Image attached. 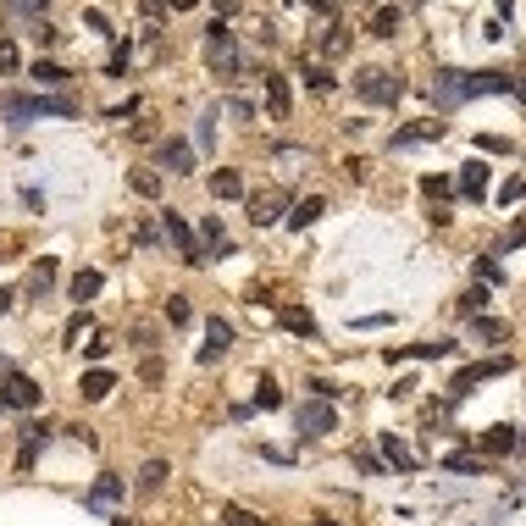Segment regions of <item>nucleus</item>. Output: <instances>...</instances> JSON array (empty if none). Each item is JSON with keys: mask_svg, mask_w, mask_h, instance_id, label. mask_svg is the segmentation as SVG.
Returning a JSON list of instances; mask_svg holds the SVG:
<instances>
[{"mask_svg": "<svg viewBox=\"0 0 526 526\" xmlns=\"http://www.w3.org/2000/svg\"><path fill=\"white\" fill-rule=\"evenodd\" d=\"M0 117L6 127H28L39 117H78V101L73 94H0Z\"/></svg>", "mask_w": 526, "mask_h": 526, "instance_id": "f257e3e1", "label": "nucleus"}, {"mask_svg": "<svg viewBox=\"0 0 526 526\" xmlns=\"http://www.w3.org/2000/svg\"><path fill=\"white\" fill-rule=\"evenodd\" d=\"M206 61H211V73H216V78H239V73H244L239 39H233V28H227L222 17L206 28Z\"/></svg>", "mask_w": 526, "mask_h": 526, "instance_id": "f03ea898", "label": "nucleus"}, {"mask_svg": "<svg viewBox=\"0 0 526 526\" xmlns=\"http://www.w3.org/2000/svg\"><path fill=\"white\" fill-rule=\"evenodd\" d=\"M355 94L366 106H393L405 94V78L393 73V67H360V78H355Z\"/></svg>", "mask_w": 526, "mask_h": 526, "instance_id": "7ed1b4c3", "label": "nucleus"}, {"mask_svg": "<svg viewBox=\"0 0 526 526\" xmlns=\"http://www.w3.org/2000/svg\"><path fill=\"white\" fill-rule=\"evenodd\" d=\"M161 227H167V244L178 250V260H183V267H200V260H206V244L188 233V222H183L178 211H161Z\"/></svg>", "mask_w": 526, "mask_h": 526, "instance_id": "20e7f679", "label": "nucleus"}, {"mask_svg": "<svg viewBox=\"0 0 526 526\" xmlns=\"http://www.w3.org/2000/svg\"><path fill=\"white\" fill-rule=\"evenodd\" d=\"M294 426H300V438H327V433H338V410L327 399H305L294 410Z\"/></svg>", "mask_w": 526, "mask_h": 526, "instance_id": "39448f33", "label": "nucleus"}, {"mask_svg": "<svg viewBox=\"0 0 526 526\" xmlns=\"http://www.w3.org/2000/svg\"><path fill=\"white\" fill-rule=\"evenodd\" d=\"M433 101H438V111L466 106V101H471V73H460V67H438V78H433Z\"/></svg>", "mask_w": 526, "mask_h": 526, "instance_id": "423d86ee", "label": "nucleus"}, {"mask_svg": "<svg viewBox=\"0 0 526 526\" xmlns=\"http://www.w3.org/2000/svg\"><path fill=\"white\" fill-rule=\"evenodd\" d=\"M504 372H510V355H493V360H477V366H466V372H460V377L449 382V405H454V399H466V393H471L477 382L504 377Z\"/></svg>", "mask_w": 526, "mask_h": 526, "instance_id": "0eeeda50", "label": "nucleus"}, {"mask_svg": "<svg viewBox=\"0 0 526 526\" xmlns=\"http://www.w3.org/2000/svg\"><path fill=\"white\" fill-rule=\"evenodd\" d=\"M433 139H443V122H438V117H421V122H405V127H393L388 150H416V145H433Z\"/></svg>", "mask_w": 526, "mask_h": 526, "instance_id": "6e6552de", "label": "nucleus"}, {"mask_svg": "<svg viewBox=\"0 0 526 526\" xmlns=\"http://www.w3.org/2000/svg\"><path fill=\"white\" fill-rule=\"evenodd\" d=\"M0 399H6V410H39V382L28 372H12L0 382Z\"/></svg>", "mask_w": 526, "mask_h": 526, "instance_id": "1a4fd4ad", "label": "nucleus"}, {"mask_svg": "<svg viewBox=\"0 0 526 526\" xmlns=\"http://www.w3.org/2000/svg\"><path fill=\"white\" fill-rule=\"evenodd\" d=\"M127 493V477H117V471H101L94 477V487L83 493V510H111L117 499Z\"/></svg>", "mask_w": 526, "mask_h": 526, "instance_id": "9d476101", "label": "nucleus"}, {"mask_svg": "<svg viewBox=\"0 0 526 526\" xmlns=\"http://www.w3.org/2000/svg\"><path fill=\"white\" fill-rule=\"evenodd\" d=\"M454 188H460V200L482 206V200H487V167H482V161H466V167H460V178H454Z\"/></svg>", "mask_w": 526, "mask_h": 526, "instance_id": "9b49d317", "label": "nucleus"}, {"mask_svg": "<svg viewBox=\"0 0 526 526\" xmlns=\"http://www.w3.org/2000/svg\"><path fill=\"white\" fill-rule=\"evenodd\" d=\"M515 449H521V433H515V426H504V421L482 433V454H487V460H504V454H515Z\"/></svg>", "mask_w": 526, "mask_h": 526, "instance_id": "f8f14e48", "label": "nucleus"}, {"mask_svg": "<svg viewBox=\"0 0 526 526\" xmlns=\"http://www.w3.org/2000/svg\"><path fill=\"white\" fill-rule=\"evenodd\" d=\"M227 344H233V327H227L222 316H211V321H206V349H200V366L222 360V355H227Z\"/></svg>", "mask_w": 526, "mask_h": 526, "instance_id": "ddd939ff", "label": "nucleus"}, {"mask_svg": "<svg viewBox=\"0 0 526 526\" xmlns=\"http://www.w3.org/2000/svg\"><path fill=\"white\" fill-rule=\"evenodd\" d=\"M438 466L454 471V477H487V454H482V449H477V454H471V449H454V454L438 460Z\"/></svg>", "mask_w": 526, "mask_h": 526, "instance_id": "4468645a", "label": "nucleus"}, {"mask_svg": "<svg viewBox=\"0 0 526 526\" xmlns=\"http://www.w3.org/2000/svg\"><path fill=\"white\" fill-rule=\"evenodd\" d=\"M377 443H382V460H388L393 471H405V477L416 471V454L405 449V438H399V433H377Z\"/></svg>", "mask_w": 526, "mask_h": 526, "instance_id": "2eb2a0df", "label": "nucleus"}, {"mask_svg": "<svg viewBox=\"0 0 526 526\" xmlns=\"http://www.w3.org/2000/svg\"><path fill=\"white\" fill-rule=\"evenodd\" d=\"M443 355H454L449 338H426V344H410V349H388V360H443Z\"/></svg>", "mask_w": 526, "mask_h": 526, "instance_id": "dca6fc26", "label": "nucleus"}, {"mask_svg": "<svg viewBox=\"0 0 526 526\" xmlns=\"http://www.w3.org/2000/svg\"><path fill=\"white\" fill-rule=\"evenodd\" d=\"M321 216H327V200H321V194H311V200H300V206L288 211V227H294V233H305V227L321 222Z\"/></svg>", "mask_w": 526, "mask_h": 526, "instance_id": "f3484780", "label": "nucleus"}, {"mask_svg": "<svg viewBox=\"0 0 526 526\" xmlns=\"http://www.w3.org/2000/svg\"><path fill=\"white\" fill-rule=\"evenodd\" d=\"M101 272H94V267H83V272H73V283H67V294H73V305H89L94 300V294H101Z\"/></svg>", "mask_w": 526, "mask_h": 526, "instance_id": "a211bd4d", "label": "nucleus"}, {"mask_svg": "<svg viewBox=\"0 0 526 526\" xmlns=\"http://www.w3.org/2000/svg\"><path fill=\"white\" fill-rule=\"evenodd\" d=\"M211 194H216V200H244V178L233 167H216L211 172Z\"/></svg>", "mask_w": 526, "mask_h": 526, "instance_id": "6ab92c4d", "label": "nucleus"}, {"mask_svg": "<svg viewBox=\"0 0 526 526\" xmlns=\"http://www.w3.org/2000/svg\"><path fill=\"white\" fill-rule=\"evenodd\" d=\"M161 167H167V172H194V150L183 139H167V145H161Z\"/></svg>", "mask_w": 526, "mask_h": 526, "instance_id": "aec40b11", "label": "nucleus"}, {"mask_svg": "<svg viewBox=\"0 0 526 526\" xmlns=\"http://www.w3.org/2000/svg\"><path fill=\"white\" fill-rule=\"evenodd\" d=\"M111 388H117V377H111V372H101V366H94V372H83V377H78V393H83L89 405H94V399H106Z\"/></svg>", "mask_w": 526, "mask_h": 526, "instance_id": "412c9836", "label": "nucleus"}, {"mask_svg": "<svg viewBox=\"0 0 526 526\" xmlns=\"http://www.w3.org/2000/svg\"><path fill=\"white\" fill-rule=\"evenodd\" d=\"M200 239H206V250H216V255H233V239H227V227H222V216H216V211L200 222Z\"/></svg>", "mask_w": 526, "mask_h": 526, "instance_id": "4be33fe9", "label": "nucleus"}, {"mask_svg": "<svg viewBox=\"0 0 526 526\" xmlns=\"http://www.w3.org/2000/svg\"><path fill=\"white\" fill-rule=\"evenodd\" d=\"M260 78H267V106H272V117L283 122V117H288V78H283V73H260Z\"/></svg>", "mask_w": 526, "mask_h": 526, "instance_id": "5701e85b", "label": "nucleus"}, {"mask_svg": "<svg viewBox=\"0 0 526 526\" xmlns=\"http://www.w3.org/2000/svg\"><path fill=\"white\" fill-rule=\"evenodd\" d=\"M405 28V12L399 6H377V17H372V39H393Z\"/></svg>", "mask_w": 526, "mask_h": 526, "instance_id": "b1692460", "label": "nucleus"}, {"mask_svg": "<svg viewBox=\"0 0 526 526\" xmlns=\"http://www.w3.org/2000/svg\"><path fill=\"white\" fill-rule=\"evenodd\" d=\"M471 94H515L510 73H471Z\"/></svg>", "mask_w": 526, "mask_h": 526, "instance_id": "393cba45", "label": "nucleus"}, {"mask_svg": "<svg viewBox=\"0 0 526 526\" xmlns=\"http://www.w3.org/2000/svg\"><path fill=\"white\" fill-rule=\"evenodd\" d=\"M277 206H283V194H255V200H250V222L255 227H272L277 222Z\"/></svg>", "mask_w": 526, "mask_h": 526, "instance_id": "a878e982", "label": "nucleus"}, {"mask_svg": "<svg viewBox=\"0 0 526 526\" xmlns=\"http://www.w3.org/2000/svg\"><path fill=\"white\" fill-rule=\"evenodd\" d=\"M28 78H34L39 89H61L73 73H67V67H56V61H34V67H28Z\"/></svg>", "mask_w": 526, "mask_h": 526, "instance_id": "bb28decb", "label": "nucleus"}, {"mask_svg": "<svg viewBox=\"0 0 526 526\" xmlns=\"http://www.w3.org/2000/svg\"><path fill=\"white\" fill-rule=\"evenodd\" d=\"M471 333H477L482 344H504V338H510V321H499V316H477V321H471Z\"/></svg>", "mask_w": 526, "mask_h": 526, "instance_id": "cd10ccee", "label": "nucleus"}, {"mask_svg": "<svg viewBox=\"0 0 526 526\" xmlns=\"http://www.w3.org/2000/svg\"><path fill=\"white\" fill-rule=\"evenodd\" d=\"M127 183H134V194H145V200H161V172L155 167H134Z\"/></svg>", "mask_w": 526, "mask_h": 526, "instance_id": "c85d7f7f", "label": "nucleus"}, {"mask_svg": "<svg viewBox=\"0 0 526 526\" xmlns=\"http://www.w3.org/2000/svg\"><path fill=\"white\" fill-rule=\"evenodd\" d=\"M172 477L167 460H145V471H139V493H161V482Z\"/></svg>", "mask_w": 526, "mask_h": 526, "instance_id": "c756f323", "label": "nucleus"}, {"mask_svg": "<svg viewBox=\"0 0 526 526\" xmlns=\"http://www.w3.org/2000/svg\"><path fill=\"white\" fill-rule=\"evenodd\" d=\"M421 194H426V200H433V211L449 200V194H454V178H438V172H426L421 178Z\"/></svg>", "mask_w": 526, "mask_h": 526, "instance_id": "7c9ffc66", "label": "nucleus"}, {"mask_svg": "<svg viewBox=\"0 0 526 526\" xmlns=\"http://www.w3.org/2000/svg\"><path fill=\"white\" fill-rule=\"evenodd\" d=\"M277 405H283L277 377H260V382H255V410H277Z\"/></svg>", "mask_w": 526, "mask_h": 526, "instance_id": "2f4dec72", "label": "nucleus"}, {"mask_svg": "<svg viewBox=\"0 0 526 526\" xmlns=\"http://www.w3.org/2000/svg\"><path fill=\"white\" fill-rule=\"evenodd\" d=\"M283 327H288V333H300V338H316V316H311V311H294V305H288V311H283Z\"/></svg>", "mask_w": 526, "mask_h": 526, "instance_id": "473e14b6", "label": "nucleus"}, {"mask_svg": "<svg viewBox=\"0 0 526 526\" xmlns=\"http://www.w3.org/2000/svg\"><path fill=\"white\" fill-rule=\"evenodd\" d=\"M300 78H305V83H311L316 94H327V89H333V73H327L321 61H300Z\"/></svg>", "mask_w": 526, "mask_h": 526, "instance_id": "72a5a7b5", "label": "nucleus"}, {"mask_svg": "<svg viewBox=\"0 0 526 526\" xmlns=\"http://www.w3.org/2000/svg\"><path fill=\"white\" fill-rule=\"evenodd\" d=\"M50 283H56V260L45 255L34 272H28V294H50Z\"/></svg>", "mask_w": 526, "mask_h": 526, "instance_id": "f704fd0d", "label": "nucleus"}, {"mask_svg": "<svg viewBox=\"0 0 526 526\" xmlns=\"http://www.w3.org/2000/svg\"><path fill=\"white\" fill-rule=\"evenodd\" d=\"M482 305H487V288H482V283H477L471 294H460V316H471V321H477V316H482Z\"/></svg>", "mask_w": 526, "mask_h": 526, "instance_id": "c9c22d12", "label": "nucleus"}, {"mask_svg": "<svg viewBox=\"0 0 526 526\" xmlns=\"http://www.w3.org/2000/svg\"><path fill=\"white\" fill-rule=\"evenodd\" d=\"M477 150H482V155H510L515 145H510L504 134H477Z\"/></svg>", "mask_w": 526, "mask_h": 526, "instance_id": "e433bc0d", "label": "nucleus"}, {"mask_svg": "<svg viewBox=\"0 0 526 526\" xmlns=\"http://www.w3.org/2000/svg\"><path fill=\"white\" fill-rule=\"evenodd\" d=\"M477 283H504V267L493 255H477Z\"/></svg>", "mask_w": 526, "mask_h": 526, "instance_id": "4c0bfd02", "label": "nucleus"}, {"mask_svg": "<svg viewBox=\"0 0 526 526\" xmlns=\"http://www.w3.org/2000/svg\"><path fill=\"white\" fill-rule=\"evenodd\" d=\"M222 526H267V521L250 515V510H239V504H227V510H222Z\"/></svg>", "mask_w": 526, "mask_h": 526, "instance_id": "58836bf2", "label": "nucleus"}, {"mask_svg": "<svg viewBox=\"0 0 526 526\" xmlns=\"http://www.w3.org/2000/svg\"><path fill=\"white\" fill-rule=\"evenodd\" d=\"M305 388H311V399H327V405H333V399H338V393H344L338 382H327V377H311Z\"/></svg>", "mask_w": 526, "mask_h": 526, "instance_id": "ea45409f", "label": "nucleus"}, {"mask_svg": "<svg viewBox=\"0 0 526 526\" xmlns=\"http://www.w3.org/2000/svg\"><path fill=\"white\" fill-rule=\"evenodd\" d=\"M355 471H366V477H382L388 466H382V460H377L372 449H355Z\"/></svg>", "mask_w": 526, "mask_h": 526, "instance_id": "a19ab883", "label": "nucleus"}, {"mask_svg": "<svg viewBox=\"0 0 526 526\" xmlns=\"http://www.w3.org/2000/svg\"><path fill=\"white\" fill-rule=\"evenodd\" d=\"M6 6L22 12V17H34V22H45V6H50V0H6Z\"/></svg>", "mask_w": 526, "mask_h": 526, "instance_id": "79ce46f5", "label": "nucleus"}, {"mask_svg": "<svg viewBox=\"0 0 526 526\" xmlns=\"http://www.w3.org/2000/svg\"><path fill=\"white\" fill-rule=\"evenodd\" d=\"M321 50H327V56H344V50H349V39H344V28H338V22L327 28V39H321Z\"/></svg>", "mask_w": 526, "mask_h": 526, "instance_id": "37998d69", "label": "nucleus"}, {"mask_svg": "<svg viewBox=\"0 0 526 526\" xmlns=\"http://www.w3.org/2000/svg\"><path fill=\"white\" fill-rule=\"evenodd\" d=\"M167 321H172V327L188 321V300H183V294H172V300H167Z\"/></svg>", "mask_w": 526, "mask_h": 526, "instance_id": "c03bdc74", "label": "nucleus"}, {"mask_svg": "<svg viewBox=\"0 0 526 526\" xmlns=\"http://www.w3.org/2000/svg\"><path fill=\"white\" fill-rule=\"evenodd\" d=\"M22 61H17V45L12 39H0V73H17Z\"/></svg>", "mask_w": 526, "mask_h": 526, "instance_id": "a18cd8bd", "label": "nucleus"}, {"mask_svg": "<svg viewBox=\"0 0 526 526\" xmlns=\"http://www.w3.org/2000/svg\"><path fill=\"white\" fill-rule=\"evenodd\" d=\"M521 194H526V178H510V183L499 188V206H515V200H521Z\"/></svg>", "mask_w": 526, "mask_h": 526, "instance_id": "49530a36", "label": "nucleus"}, {"mask_svg": "<svg viewBox=\"0 0 526 526\" xmlns=\"http://www.w3.org/2000/svg\"><path fill=\"white\" fill-rule=\"evenodd\" d=\"M211 145H216V111L200 117V150H211Z\"/></svg>", "mask_w": 526, "mask_h": 526, "instance_id": "de8ad7c7", "label": "nucleus"}, {"mask_svg": "<svg viewBox=\"0 0 526 526\" xmlns=\"http://www.w3.org/2000/svg\"><path fill=\"white\" fill-rule=\"evenodd\" d=\"M83 333H89V316H83V311H78V316H73V321H67V344H78V338H83Z\"/></svg>", "mask_w": 526, "mask_h": 526, "instance_id": "09e8293b", "label": "nucleus"}, {"mask_svg": "<svg viewBox=\"0 0 526 526\" xmlns=\"http://www.w3.org/2000/svg\"><path fill=\"white\" fill-rule=\"evenodd\" d=\"M139 12H145V17H167L172 0H139Z\"/></svg>", "mask_w": 526, "mask_h": 526, "instance_id": "8fccbe9b", "label": "nucleus"}, {"mask_svg": "<svg viewBox=\"0 0 526 526\" xmlns=\"http://www.w3.org/2000/svg\"><path fill=\"white\" fill-rule=\"evenodd\" d=\"M355 327H360V333H372V327H388V311H372V316H360Z\"/></svg>", "mask_w": 526, "mask_h": 526, "instance_id": "3c124183", "label": "nucleus"}, {"mask_svg": "<svg viewBox=\"0 0 526 526\" xmlns=\"http://www.w3.org/2000/svg\"><path fill=\"white\" fill-rule=\"evenodd\" d=\"M139 377H145V382H161V377H167V366H161V360H145Z\"/></svg>", "mask_w": 526, "mask_h": 526, "instance_id": "603ef678", "label": "nucleus"}, {"mask_svg": "<svg viewBox=\"0 0 526 526\" xmlns=\"http://www.w3.org/2000/svg\"><path fill=\"white\" fill-rule=\"evenodd\" d=\"M83 22L94 28V34H111V22H106V12H83Z\"/></svg>", "mask_w": 526, "mask_h": 526, "instance_id": "864d4df0", "label": "nucleus"}, {"mask_svg": "<svg viewBox=\"0 0 526 526\" xmlns=\"http://www.w3.org/2000/svg\"><path fill=\"white\" fill-rule=\"evenodd\" d=\"M388 393H393V399H410V393H416V377H399V382H393Z\"/></svg>", "mask_w": 526, "mask_h": 526, "instance_id": "5fc2aeb1", "label": "nucleus"}, {"mask_svg": "<svg viewBox=\"0 0 526 526\" xmlns=\"http://www.w3.org/2000/svg\"><path fill=\"white\" fill-rule=\"evenodd\" d=\"M227 111H233L239 122H250V117H255V106H250V101H227Z\"/></svg>", "mask_w": 526, "mask_h": 526, "instance_id": "6e6d98bb", "label": "nucleus"}, {"mask_svg": "<svg viewBox=\"0 0 526 526\" xmlns=\"http://www.w3.org/2000/svg\"><path fill=\"white\" fill-rule=\"evenodd\" d=\"M294 6H311V12H327V17H333L338 6H333V0H294Z\"/></svg>", "mask_w": 526, "mask_h": 526, "instance_id": "4d7b16f0", "label": "nucleus"}, {"mask_svg": "<svg viewBox=\"0 0 526 526\" xmlns=\"http://www.w3.org/2000/svg\"><path fill=\"white\" fill-rule=\"evenodd\" d=\"M239 6H244V0H216V12H222V22H227V17H233Z\"/></svg>", "mask_w": 526, "mask_h": 526, "instance_id": "13d9d810", "label": "nucleus"}, {"mask_svg": "<svg viewBox=\"0 0 526 526\" xmlns=\"http://www.w3.org/2000/svg\"><path fill=\"white\" fill-rule=\"evenodd\" d=\"M12 300H17V288H0V316L12 311Z\"/></svg>", "mask_w": 526, "mask_h": 526, "instance_id": "bf43d9fd", "label": "nucleus"}, {"mask_svg": "<svg viewBox=\"0 0 526 526\" xmlns=\"http://www.w3.org/2000/svg\"><path fill=\"white\" fill-rule=\"evenodd\" d=\"M515 101H526V78H515Z\"/></svg>", "mask_w": 526, "mask_h": 526, "instance_id": "052dcab7", "label": "nucleus"}, {"mask_svg": "<svg viewBox=\"0 0 526 526\" xmlns=\"http://www.w3.org/2000/svg\"><path fill=\"white\" fill-rule=\"evenodd\" d=\"M111 526H139V521H127V515H111Z\"/></svg>", "mask_w": 526, "mask_h": 526, "instance_id": "680f3d73", "label": "nucleus"}, {"mask_svg": "<svg viewBox=\"0 0 526 526\" xmlns=\"http://www.w3.org/2000/svg\"><path fill=\"white\" fill-rule=\"evenodd\" d=\"M188 6H194V0H172V12H188Z\"/></svg>", "mask_w": 526, "mask_h": 526, "instance_id": "e2e57ef3", "label": "nucleus"}, {"mask_svg": "<svg viewBox=\"0 0 526 526\" xmlns=\"http://www.w3.org/2000/svg\"><path fill=\"white\" fill-rule=\"evenodd\" d=\"M521 449H526V433H521Z\"/></svg>", "mask_w": 526, "mask_h": 526, "instance_id": "0e129e2a", "label": "nucleus"}, {"mask_svg": "<svg viewBox=\"0 0 526 526\" xmlns=\"http://www.w3.org/2000/svg\"><path fill=\"white\" fill-rule=\"evenodd\" d=\"M0 410H6V399H0Z\"/></svg>", "mask_w": 526, "mask_h": 526, "instance_id": "69168bd1", "label": "nucleus"}]
</instances>
